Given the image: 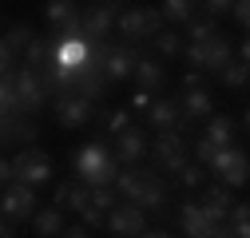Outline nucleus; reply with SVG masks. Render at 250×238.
Here are the masks:
<instances>
[{"label": "nucleus", "instance_id": "1", "mask_svg": "<svg viewBox=\"0 0 250 238\" xmlns=\"http://www.w3.org/2000/svg\"><path fill=\"white\" fill-rule=\"evenodd\" d=\"M72 167H76V178L83 187H115L119 183V159H115V151L107 143H87V147H80V151L72 155Z\"/></svg>", "mask_w": 250, "mask_h": 238}, {"label": "nucleus", "instance_id": "2", "mask_svg": "<svg viewBox=\"0 0 250 238\" xmlns=\"http://www.w3.org/2000/svg\"><path fill=\"white\" fill-rule=\"evenodd\" d=\"M115 191L127 198V202H135L139 211L163 215V206H167V183H163L155 171H147V167H127V171L119 175Z\"/></svg>", "mask_w": 250, "mask_h": 238}, {"label": "nucleus", "instance_id": "3", "mask_svg": "<svg viewBox=\"0 0 250 238\" xmlns=\"http://www.w3.org/2000/svg\"><path fill=\"white\" fill-rule=\"evenodd\" d=\"M187 68H191V72H223V68H230L234 64V44H230V36H223V32H218V36H210V40H203V44H187Z\"/></svg>", "mask_w": 250, "mask_h": 238}, {"label": "nucleus", "instance_id": "4", "mask_svg": "<svg viewBox=\"0 0 250 238\" xmlns=\"http://www.w3.org/2000/svg\"><path fill=\"white\" fill-rule=\"evenodd\" d=\"M12 83H16V115H28V119H36V111H44V107H48V99H52L44 72L20 68V72L12 76Z\"/></svg>", "mask_w": 250, "mask_h": 238}, {"label": "nucleus", "instance_id": "5", "mask_svg": "<svg viewBox=\"0 0 250 238\" xmlns=\"http://www.w3.org/2000/svg\"><path fill=\"white\" fill-rule=\"evenodd\" d=\"M151 159H155V167H163L167 175H183L187 167H191V143H187L179 131L175 135H159L151 143Z\"/></svg>", "mask_w": 250, "mask_h": 238}, {"label": "nucleus", "instance_id": "6", "mask_svg": "<svg viewBox=\"0 0 250 238\" xmlns=\"http://www.w3.org/2000/svg\"><path fill=\"white\" fill-rule=\"evenodd\" d=\"M52 115H56L60 127L80 131V127H87V123H96L100 103H91V99H83V96H60V99L52 103Z\"/></svg>", "mask_w": 250, "mask_h": 238}, {"label": "nucleus", "instance_id": "7", "mask_svg": "<svg viewBox=\"0 0 250 238\" xmlns=\"http://www.w3.org/2000/svg\"><path fill=\"white\" fill-rule=\"evenodd\" d=\"M16 183H24V187H44V183H52V159L40 151V147H28V151H16Z\"/></svg>", "mask_w": 250, "mask_h": 238}, {"label": "nucleus", "instance_id": "8", "mask_svg": "<svg viewBox=\"0 0 250 238\" xmlns=\"http://www.w3.org/2000/svg\"><path fill=\"white\" fill-rule=\"evenodd\" d=\"M0 211H4V222H16V226L36 222V215H40V206H36V191H32V187H24V183L8 187L4 198H0Z\"/></svg>", "mask_w": 250, "mask_h": 238}, {"label": "nucleus", "instance_id": "9", "mask_svg": "<svg viewBox=\"0 0 250 238\" xmlns=\"http://www.w3.org/2000/svg\"><path fill=\"white\" fill-rule=\"evenodd\" d=\"M210 171L223 178V187H246L250 183V155L242 147H227V151H218V159L210 163Z\"/></svg>", "mask_w": 250, "mask_h": 238}, {"label": "nucleus", "instance_id": "10", "mask_svg": "<svg viewBox=\"0 0 250 238\" xmlns=\"http://www.w3.org/2000/svg\"><path fill=\"white\" fill-rule=\"evenodd\" d=\"M119 24V4H91L83 12V36L91 44H107V36Z\"/></svg>", "mask_w": 250, "mask_h": 238}, {"label": "nucleus", "instance_id": "11", "mask_svg": "<svg viewBox=\"0 0 250 238\" xmlns=\"http://www.w3.org/2000/svg\"><path fill=\"white\" fill-rule=\"evenodd\" d=\"M111 151L119 159V167H139L147 155H151V143H147V131L143 127H131L123 131L119 139H111Z\"/></svg>", "mask_w": 250, "mask_h": 238}, {"label": "nucleus", "instance_id": "12", "mask_svg": "<svg viewBox=\"0 0 250 238\" xmlns=\"http://www.w3.org/2000/svg\"><path fill=\"white\" fill-rule=\"evenodd\" d=\"M179 107H183V131H191L203 119H214V92L210 87H199V92H183L179 96Z\"/></svg>", "mask_w": 250, "mask_h": 238}, {"label": "nucleus", "instance_id": "13", "mask_svg": "<svg viewBox=\"0 0 250 238\" xmlns=\"http://www.w3.org/2000/svg\"><path fill=\"white\" fill-rule=\"evenodd\" d=\"M107 230H111L115 238H139V234L147 230V215L139 211L135 202H119L115 211L107 215Z\"/></svg>", "mask_w": 250, "mask_h": 238}, {"label": "nucleus", "instance_id": "14", "mask_svg": "<svg viewBox=\"0 0 250 238\" xmlns=\"http://www.w3.org/2000/svg\"><path fill=\"white\" fill-rule=\"evenodd\" d=\"M52 206H56V211H76V215H83L87 206H91V187H83L80 178L56 183V191H52Z\"/></svg>", "mask_w": 250, "mask_h": 238}, {"label": "nucleus", "instance_id": "15", "mask_svg": "<svg viewBox=\"0 0 250 238\" xmlns=\"http://www.w3.org/2000/svg\"><path fill=\"white\" fill-rule=\"evenodd\" d=\"M4 147L12 151V147H20V151H28L36 139H40V127H36V119H28V115H4Z\"/></svg>", "mask_w": 250, "mask_h": 238}, {"label": "nucleus", "instance_id": "16", "mask_svg": "<svg viewBox=\"0 0 250 238\" xmlns=\"http://www.w3.org/2000/svg\"><path fill=\"white\" fill-rule=\"evenodd\" d=\"M135 64H139V52H135V44H111V48H107L104 76H107L111 83H119V79L135 76Z\"/></svg>", "mask_w": 250, "mask_h": 238}, {"label": "nucleus", "instance_id": "17", "mask_svg": "<svg viewBox=\"0 0 250 238\" xmlns=\"http://www.w3.org/2000/svg\"><path fill=\"white\" fill-rule=\"evenodd\" d=\"M147 123L155 135H175L183 127V107L179 99H155V107L147 111Z\"/></svg>", "mask_w": 250, "mask_h": 238}, {"label": "nucleus", "instance_id": "18", "mask_svg": "<svg viewBox=\"0 0 250 238\" xmlns=\"http://www.w3.org/2000/svg\"><path fill=\"white\" fill-rule=\"evenodd\" d=\"M203 211H207V218L214 222V226H227L230 222V211H234V202H230V187H203Z\"/></svg>", "mask_w": 250, "mask_h": 238}, {"label": "nucleus", "instance_id": "19", "mask_svg": "<svg viewBox=\"0 0 250 238\" xmlns=\"http://www.w3.org/2000/svg\"><path fill=\"white\" fill-rule=\"evenodd\" d=\"M115 32L127 40V44L151 40V28H147V8H123V12H119V24H115Z\"/></svg>", "mask_w": 250, "mask_h": 238}, {"label": "nucleus", "instance_id": "20", "mask_svg": "<svg viewBox=\"0 0 250 238\" xmlns=\"http://www.w3.org/2000/svg\"><path fill=\"white\" fill-rule=\"evenodd\" d=\"M179 226H183L187 238H207V234L214 230V222L207 218V211H203L199 202H187L183 211H179Z\"/></svg>", "mask_w": 250, "mask_h": 238}, {"label": "nucleus", "instance_id": "21", "mask_svg": "<svg viewBox=\"0 0 250 238\" xmlns=\"http://www.w3.org/2000/svg\"><path fill=\"white\" fill-rule=\"evenodd\" d=\"M203 139H207V143H214L218 151H227V147H234V143H230V139H234V119L218 111L214 119H207V131H203Z\"/></svg>", "mask_w": 250, "mask_h": 238}, {"label": "nucleus", "instance_id": "22", "mask_svg": "<svg viewBox=\"0 0 250 238\" xmlns=\"http://www.w3.org/2000/svg\"><path fill=\"white\" fill-rule=\"evenodd\" d=\"M163 64L159 60H151V56H139V64H135V83H139V92H159L163 87Z\"/></svg>", "mask_w": 250, "mask_h": 238}, {"label": "nucleus", "instance_id": "23", "mask_svg": "<svg viewBox=\"0 0 250 238\" xmlns=\"http://www.w3.org/2000/svg\"><path fill=\"white\" fill-rule=\"evenodd\" d=\"M96 123H100L104 135H111V139H119L123 131H131V127H135V123H131V111H123V107H100Z\"/></svg>", "mask_w": 250, "mask_h": 238}, {"label": "nucleus", "instance_id": "24", "mask_svg": "<svg viewBox=\"0 0 250 238\" xmlns=\"http://www.w3.org/2000/svg\"><path fill=\"white\" fill-rule=\"evenodd\" d=\"M32 230H36L40 238H56V234H64V230H68L64 211H56V206H44V211L36 215V222H32Z\"/></svg>", "mask_w": 250, "mask_h": 238}, {"label": "nucleus", "instance_id": "25", "mask_svg": "<svg viewBox=\"0 0 250 238\" xmlns=\"http://www.w3.org/2000/svg\"><path fill=\"white\" fill-rule=\"evenodd\" d=\"M44 16H48V24L60 32L64 24H72L76 16H83V8H80V4H72V0H52V4H44Z\"/></svg>", "mask_w": 250, "mask_h": 238}, {"label": "nucleus", "instance_id": "26", "mask_svg": "<svg viewBox=\"0 0 250 238\" xmlns=\"http://www.w3.org/2000/svg\"><path fill=\"white\" fill-rule=\"evenodd\" d=\"M210 36H218V20H214L210 12H195V20L187 24V40H191V44H203V40H210Z\"/></svg>", "mask_w": 250, "mask_h": 238}, {"label": "nucleus", "instance_id": "27", "mask_svg": "<svg viewBox=\"0 0 250 238\" xmlns=\"http://www.w3.org/2000/svg\"><path fill=\"white\" fill-rule=\"evenodd\" d=\"M195 8H199V4H191V0H167V4H159L163 20H167V24H183V28L195 20Z\"/></svg>", "mask_w": 250, "mask_h": 238}, {"label": "nucleus", "instance_id": "28", "mask_svg": "<svg viewBox=\"0 0 250 238\" xmlns=\"http://www.w3.org/2000/svg\"><path fill=\"white\" fill-rule=\"evenodd\" d=\"M151 48L159 52L163 60H175V56H183V52H187V48H183V36H179V32H171V28L155 36V40H151Z\"/></svg>", "mask_w": 250, "mask_h": 238}, {"label": "nucleus", "instance_id": "29", "mask_svg": "<svg viewBox=\"0 0 250 238\" xmlns=\"http://www.w3.org/2000/svg\"><path fill=\"white\" fill-rule=\"evenodd\" d=\"M218 83H223V87H230V92H238V87H246V83H250V68L242 64V60H234L230 68H223V72H218Z\"/></svg>", "mask_w": 250, "mask_h": 238}, {"label": "nucleus", "instance_id": "30", "mask_svg": "<svg viewBox=\"0 0 250 238\" xmlns=\"http://www.w3.org/2000/svg\"><path fill=\"white\" fill-rule=\"evenodd\" d=\"M227 226H230L234 238H250V202H238V206H234Z\"/></svg>", "mask_w": 250, "mask_h": 238}, {"label": "nucleus", "instance_id": "31", "mask_svg": "<svg viewBox=\"0 0 250 238\" xmlns=\"http://www.w3.org/2000/svg\"><path fill=\"white\" fill-rule=\"evenodd\" d=\"M91 206H100L104 215H111L119 206V191L115 187H96V191H91Z\"/></svg>", "mask_w": 250, "mask_h": 238}, {"label": "nucleus", "instance_id": "32", "mask_svg": "<svg viewBox=\"0 0 250 238\" xmlns=\"http://www.w3.org/2000/svg\"><path fill=\"white\" fill-rule=\"evenodd\" d=\"M203 183H207V167H195V163H191V167L179 175V187H183V191H203Z\"/></svg>", "mask_w": 250, "mask_h": 238}, {"label": "nucleus", "instance_id": "33", "mask_svg": "<svg viewBox=\"0 0 250 238\" xmlns=\"http://www.w3.org/2000/svg\"><path fill=\"white\" fill-rule=\"evenodd\" d=\"M80 222H83L87 230H104V226H107V215L100 211V206H87V211L80 215Z\"/></svg>", "mask_w": 250, "mask_h": 238}, {"label": "nucleus", "instance_id": "34", "mask_svg": "<svg viewBox=\"0 0 250 238\" xmlns=\"http://www.w3.org/2000/svg\"><path fill=\"white\" fill-rule=\"evenodd\" d=\"M0 103H4V115H16V83H12V76H4V87H0Z\"/></svg>", "mask_w": 250, "mask_h": 238}, {"label": "nucleus", "instance_id": "35", "mask_svg": "<svg viewBox=\"0 0 250 238\" xmlns=\"http://www.w3.org/2000/svg\"><path fill=\"white\" fill-rule=\"evenodd\" d=\"M199 87H207V72H183L179 96H183V92H199Z\"/></svg>", "mask_w": 250, "mask_h": 238}, {"label": "nucleus", "instance_id": "36", "mask_svg": "<svg viewBox=\"0 0 250 238\" xmlns=\"http://www.w3.org/2000/svg\"><path fill=\"white\" fill-rule=\"evenodd\" d=\"M203 8H207L214 20H218V16H227V12H234V4H230V0H207Z\"/></svg>", "mask_w": 250, "mask_h": 238}, {"label": "nucleus", "instance_id": "37", "mask_svg": "<svg viewBox=\"0 0 250 238\" xmlns=\"http://www.w3.org/2000/svg\"><path fill=\"white\" fill-rule=\"evenodd\" d=\"M151 107H155L151 92H135V96H131V111H151Z\"/></svg>", "mask_w": 250, "mask_h": 238}, {"label": "nucleus", "instance_id": "38", "mask_svg": "<svg viewBox=\"0 0 250 238\" xmlns=\"http://www.w3.org/2000/svg\"><path fill=\"white\" fill-rule=\"evenodd\" d=\"M234 20L246 28V32H250V0H242V4H234Z\"/></svg>", "mask_w": 250, "mask_h": 238}, {"label": "nucleus", "instance_id": "39", "mask_svg": "<svg viewBox=\"0 0 250 238\" xmlns=\"http://www.w3.org/2000/svg\"><path fill=\"white\" fill-rule=\"evenodd\" d=\"M64 238H91V230L80 222V226H68V230H64Z\"/></svg>", "mask_w": 250, "mask_h": 238}, {"label": "nucleus", "instance_id": "40", "mask_svg": "<svg viewBox=\"0 0 250 238\" xmlns=\"http://www.w3.org/2000/svg\"><path fill=\"white\" fill-rule=\"evenodd\" d=\"M207 238H234V234H230V226H214Z\"/></svg>", "mask_w": 250, "mask_h": 238}, {"label": "nucleus", "instance_id": "41", "mask_svg": "<svg viewBox=\"0 0 250 238\" xmlns=\"http://www.w3.org/2000/svg\"><path fill=\"white\" fill-rule=\"evenodd\" d=\"M238 56H242V64H246V68H250V36H246V40H242V48H238Z\"/></svg>", "mask_w": 250, "mask_h": 238}, {"label": "nucleus", "instance_id": "42", "mask_svg": "<svg viewBox=\"0 0 250 238\" xmlns=\"http://www.w3.org/2000/svg\"><path fill=\"white\" fill-rule=\"evenodd\" d=\"M139 238H171V234H167V230H143Z\"/></svg>", "mask_w": 250, "mask_h": 238}, {"label": "nucleus", "instance_id": "43", "mask_svg": "<svg viewBox=\"0 0 250 238\" xmlns=\"http://www.w3.org/2000/svg\"><path fill=\"white\" fill-rule=\"evenodd\" d=\"M242 127H246V135H250V107H246V115H242Z\"/></svg>", "mask_w": 250, "mask_h": 238}]
</instances>
